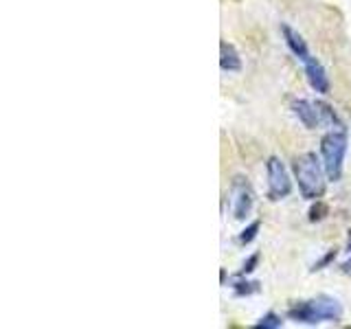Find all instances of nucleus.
<instances>
[{
  "label": "nucleus",
  "instance_id": "obj_1",
  "mask_svg": "<svg viewBox=\"0 0 351 329\" xmlns=\"http://www.w3.org/2000/svg\"><path fill=\"white\" fill-rule=\"evenodd\" d=\"M288 318L301 325H321L338 323L343 318V305L334 296L321 294L310 301H299L288 307Z\"/></svg>",
  "mask_w": 351,
  "mask_h": 329
},
{
  "label": "nucleus",
  "instance_id": "obj_2",
  "mask_svg": "<svg viewBox=\"0 0 351 329\" xmlns=\"http://www.w3.org/2000/svg\"><path fill=\"white\" fill-rule=\"evenodd\" d=\"M294 178L299 182V191L307 200H318L325 193V167L314 151H305L294 160Z\"/></svg>",
  "mask_w": 351,
  "mask_h": 329
},
{
  "label": "nucleus",
  "instance_id": "obj_3",
  "mask_svg": "<svg viewBox=\"0 0 351 329\" xmlns=\"http://www.w3.org/2000/svg\"><path fill=\"white\" fill-rule=\"evenodd\" d=\"M347 130L345 127H334L329 130L327 134L321 138V158H323V167L327 173V180L338 182L340 175H343V164L347 156Z\"/></svg>",
  "mask_w": 351,
  "mask_h": 329
},
{
  "label": "nucleus",
  "instance_id": "obj_4",
  "mask_svg": "<svg viewBox=\"0 0 351 329\" xmlns=\"http://www.w3.org/2000/svg\"><path fill=\"white\" fill-rule=\"evenodd\" d=\"M266 173H268V200L279 202L292 193V178L281 158L270 156L266 160Z\"/></svg>",
  "mask_w": 351,
  "mask_h": 329
},
{
  "label": "nucleus",
  "instance_id": "obj_5",
  "mask_svg": "<svg viewBox=\"0 0 351 329\" xmlns=\"http://www.w3.org/2000/svg\"><path fill=\"white\" fill-rule=\"evenodd\" d=\"M255 204V191L244 175H235L230 182V213L235 219H246Z\"/></svg>",
  "mask_w": 351,
  "mask_h": 329
},
{
  "label": "nucleus",
  "instance_id": "obj_6",
  "mask_svg": "<svg viewBox=\"0 0 351 329\" xmlns=\"http://www.w3.org/2000/svg\"><path fill=\"white\" fill-rule=\"evenodd\" d=\"M292 112H294V117L299 119L307 130H316L318 125H323L321 117H318L316 103L310 101V99H294V101H292Z\"/></svg>",
  "mask_w": 351,
  "mask_h": 329
},
{
  "label": "nucleus",
  "instance_id": "obj_7",
  "mask_svg": "<svg viewBox=\"0 0 351 329\" xmlns=\"http://www.w3.org/2000/svg\"><path fill=\"white\" fill-rule=\"evenodd\" d=\"M305 66V77H307V84H310L316 93L327 95L329 93V77L323 69V64L318 62L316 58H310L307 62H303Z\"/></svg>",
  "mask_w": 351,
  "mask_h": 329
},
{
  "label": "nucleus",
  "instance_id": "obj_8",
  "mask_svg": "<svg viewBox=\"0 0 351 329\" xmlns=\"http://www.w3.org/2000/svg\"><path fill=\"white\" fill-rule=\"evenodd\" d=\"M281 33H283L285 44H288V49H290L301 62H307V60L312 58V53H310V49H307L305 40L299 36V31H294L290 25H281Z\"/></svg>",
  "mask_w": 351,
  "mask_h": 329
},
{
  "label": "nucleus",
  "instance_id": "obj_9",
  "mask_svg": "<svg viewBox=\"0 0 351 329\" xmlns=\"http://www.w3.org/2000/svg\"><path fill=\"white\" fill-rule=\"evenodd\" d=\"M219 69L226 73H239L241 71V58L235 51L233 44L222 42L219 44Z\"/></svg>",
  "mask_w": 351,
  "mask_h": 329
},
{
  "label": "nucleus",
  "instance_id": "obj_10",
  "mask_svg": "<svg viewBox=\"0 0 351 329\" xmlns=\"http://www.w3.org/2000/svg\"><path fill=\"white\" fill-rule=\"evenodd\" d=\"M316 103V110H318V117H321V123L323 125H332V127H345L343 125V121L338 119V114H336V110L329 106V103H325V101H314Z\"/></svg>",
  "mask_w": 351,
  "mask_h": 329
},
{
  "label": "nucleus",
  "instance_id": "obj_11",
  "mask_svg": "<svg viewBox=\"0 0 351 329\" xmlns=\"http://www.w3.org/2000/svg\"><path fill=\"white\" fill-rule=\"evenodd\" d=\"M233 292L235 296H250L259 292V283L257 281H244V277H239V281L233 283Z\"/></svg>",
  "mask_w": 351,
  "mask_h": 329
},
{
  "label": "nucleus",
  "instance_id": "obj_12",
  "mask_svg": "<svg viewBox=\"0 0 351 329\" xmlns=\"http://www.w3.org/2000/svg\"><path fill=\"white\" fill-rule=\"evenodd\" d=\"M259 228H261V222H259V219H255V222H250L244 230H241V233H239V237H237V241H239V244L241 246H246V244H250V241L252 239H255L257 237V233H259Z\"/></svg>",
  "mask_w": 351,
  "mask_h": 329
},
{
  "label": "nucleus",
  "instance_id": "obj_13",
  "mask_svg": "<svg viewBox=\"0 0 351 329\" xmlns=\"http://www.w3.org/2000/svg\"><path fill=\"white\" fill-rule=\"evenodd\" d=\"M255 327H259V329H279V327H283V318L279 314H274V312H268L266 316L259 318V323H255Z\"/></svg>",
  "mask_w": 351,
  "mask_h": 329
},
{
  "label": "nucleus",
  "instance_id": "obj_14",
  "mask_svg": "<svg viewBox=\"0 0 351 329\" xmlns=\"http://www.w3.org/2000/svg\"><path fill=\"white\" fill-rule=\"evenodd\" d=\"M329 213V206L321 200H314V204L310 206V213H307V219L310 222H321V219H325Z\"/></svg>",
  "mask_w": 351,
  "mask_h": 329
},
{
  "label": "nucleus",
  "instance_id": "obj_15",
  "mask_svg": "<svg viewBox=\"0 0 351 329\" xmlns=\"http://www.w3.org/2000/svg\"><path fill=\"white\" fill-rule=\"evenodd\" d=\"M336 255H338V250L336 248H332V250H327L325 252V255L321 257V259H318L316 263H314V266L310 268L312 272H318V270H325L327 266H329V263H332L334 259H336Z\"/></svg>",
  "mask_w": 351,
  "mask_h": 329
},
{
  "label": "nucleus",
  "instance_id": "obj_16",
  "mask_svg": "<svg viewBox=\"0 0 351 329\" xmlns=\"http://www.w3.org/2000/svg\"><path fill=\"white\" fill-rule=\"evenodd\" d=\"M257 263H259V252H255V255H250L246 261H244V266H241V270L237 272L239 277H248V274L257 268Z\"/></svg>",
  "mask_w": 351,
  "mask_h": 329
},
{
  "label": "nucleus",
  "instance_id": "obj_17",
  "mask_svg": "<svg viewBox=\"0 0 351 329\" xmlns=\"http://www.w3.org/2000/svg\"><path fill=\"white\" fill-rule=\"evenodd\" d=\"M349 250H351V230H349ZM340 268H343V272H351V257H349Z\"/></svg>",
  "mask_w": 351,
  "mask_h": 329
}]
</instances>
